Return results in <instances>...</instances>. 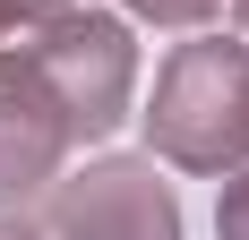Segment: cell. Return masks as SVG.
<instances>
[{
  "instance_id": "1",
  "label": "cell",
  "mask_w": 249,
  "mask_h": 240,
  "mask_svg": "<svg viewBox=\"0 0 249 240\" xmlns=\"http://www.w3.org/2000/svg\"><path fill=\"white\" fill-rule=\"evenodd\" d=\"M155 146L172 163H241L249 154V51L241 43H189L163 69L155 95Z\"/></svg>"
},
{
  "instance_id": "3",
  "label": "cell",
  "mask_w": 249,
  "mask_h": 240,
  "mask_svg": "<svg viewBox=\"0 0 249 240\" xmlns=\"http://www.w3.org/2000/svg\"><path fill=\"white\" fill-rule=\"evenodd\" d=\"M60 240H180L172 197L155 189V171L138 163H103L86 180H69L60 197Z\"/></svg>"
},
{
  "instance_id": "2",
  "label": "cell",
  "mask_w": 249,
  "mask_h": 240,
  "mask_svg": "<svg viewBox=\"0 0 249 240\" xmlns=\"http://www.w3.org/2000/svg\"><path fill=\"white\" fill-rule=\"evenodd\" d=\"M35 69H43V86L60 95V112H69V129H112L121 120V95H129V43L112 17H69L60 34H52L43 51H35Z\"/></svg>"
},
{
  "instance_id": "4",
  "label": "cell",
  "mask_w": 249,
  "mask_h": 240,
  "mask_svg": "<svg viewBox=\"0 0 249 240\" xmlns=\"http://www.w3.org/2000/svg\"><path fill=\"white\" fill-rule=\"evenodd\" d=\"M69 137L77 129H69V112H60V95L43 86L35 60L0 69V197H26L52 163H60Z\"/></svg>"
},
{
  "instance_id": "8",
  "label": "cell",
  "mask_w": 249,
  "mask_h": 240,
  "mask_svg": "<svg viewBox=\"0 0 249 240\" xmlns=\"http://www.w3.org/2000/svg\"><path fill=\"white\" fill-rule=\"evenodd\" d=\"M0 240H26V232H9V223H0Z\"/></svg>"
},
{
  "instance_id": "5",
  "label": "cell",
  "mask_w": 249,
  "mask_h": 240,
  "mask_svg": "<svg viewBox=\"0 0 249 240\" xmlns=\"http://www.w3.org/2000/svg\"><path fill=\"white\" fill-rule=\"evenodd\" d=\"M224 240H249V171L224 189Z\"/></svg>"
},
{
  "instance_id": "7",
  "label": "cell",
  "mask_w": 249,
  "mask_h": 240,
  "mask_svg": "<svg viewBox=\"0 0 249 240\" xmlns=\"http://www.w3.org/2000/svg\"><path fill=\"white\" fill-rule=\"evenodd\" d=\"M9 9H18V17H43V9H60V0H9Z\"/></svg>"
},
{
  "instance_id": "9",
  "label": "cell",
  "mask_w": 249,
  "mask_h": 240,
  "mask_svg": "<svg viewBox=\"0 0 249 240\" xmlns=\"http://www.w3.org/2000/svg\"><path fill=\"white\" fill-rule=\"evenodd\" d=\"M241 17H249V0H241Z\"/></svg>"
},
{
  "instance_id": "6",
  "label": "cell",
  "mask_w": 249,
  "mask_h": 240,
  "mask_svg": "<svg viewBox=\"0 0 249 240\" xmlns=\"http://www.w3.org/2000/svg\"><path fill=\"white\" fill-rule=\"evenodd\" d=\"M138 9H146V17H206L215 0H138Z\"/></svg>"
}]
</instances>
